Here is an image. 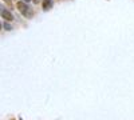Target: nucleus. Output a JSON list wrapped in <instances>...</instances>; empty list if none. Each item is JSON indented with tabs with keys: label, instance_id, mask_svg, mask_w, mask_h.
<instances>
[{
	"label": "nucleus",
	"instance_id": "obj_4",
	"mask_svg": "<svg viewBox=\"0 0 134 120\" xmlns=\"http://www.w3.org/2000/svg\"><path fill=\"white\" fill-rule=\"evenodd\" d=\"M4 28H5V29H12V27H11L8 23H4Z\"/></svg>",
	"mask_w": 134,
	"mask_h": 120
},
{
	"label": "nucleus",
	"instance_id": "obj_1",
	"mask_svg": "<svg viewBox=\"0 0 134 120\" xmlns=\"http://www.w3.org/2000/svg\"><path fill=\"white\" fill-rule=\"evenodd\" d=\"M18 9L20 11V12H21V15H23V16H26V17H32V9L26 4V2H19L18 4Z\"/></svg>",
	"mask_w": 134,
	"mask_h": 120
},
{
	"label": "nucleus",
	"instance_id": "obj_3",
	"mask_svg": "<svg viewBox=\"0 0 134 120\" xmlns=\"http://www.w3.org/2000/svg\"><path fill=\"white\" fill-rule=\"evenodd\" d=\"M52 7V0H43V9L48 11Z\"/></svg>",
	"mask_w": 134,
	"mask_h": 120
},
{
	"label": "nucleus",
	"instance_id": "obj_6",
	"mask_svg": "<svg viewBox=\"0 0 134 120\" xmlns=\"http://www.w3.org/2000/svg\"><path fill=\"white\" fill-rule=\"evenodd\" d=\"M39 2H40V0H34V3H36V4H38Z\"/></svg>",
	"mask_w": 134,
	"mask_h": 120
},
{
	"label": "nucleus",
	"instance_id": "obj_7",
	"mask_svg": "<svg viewBox=\"0 0 134 120\" xmlns=\"http://www.w3.org/2000/svg\"><path fill=\"white\" fill-rule=\"evenodd\" d=\"M24 2H27V3H28V2H30V0H24Z\"/></svg>",
	"mask_w": 134,
	"mask_h": 120
},
{
	"label": "nucleus",
	"instance_id": "obj_5",
	"mask_svg": "<svg viewBox=\"0 0 134 120\" xmlns=\"http://www.w3.org/2000/svg\"><path fill=\"white\" fill-rule=\"evenodd\" d=\"M4 3H7V5H12L11 4V0H4Z\"/></svg>",
	"mask_w": 134,
	"mask_h": 120
},
{
	"label": "nucleus",
	"instance_id": "obj_8",
	"mask_svg": "<svg viewBox=\"0 0 134 120\" xmlns=\"http://www.w3.org/2000/svg\"><path fill=\"white\" fill-rule=\"evenodd\" d=\"M0 28H2V23H0Z\"/></svg>",
	"mask_w": 134,
	"mask_h": 120
},
{
	"label": "nucleus",
	"instance_id": "obj_2",
	"mask_svg": "<svg viewBox=\"0 0 134 120\" xmlns=\"http://www.w3.org/2000/svg\"><path fill=\"white\" fill-rule=\"evenodd\" d=\"M0 15H2V16H3L5 20H8V21L14 20V16H12V14H11L8 9H5L3 5H0Z\"/></svg>",
	"mask_w": 134,
	"mask_h": 120
}]
</instances>
